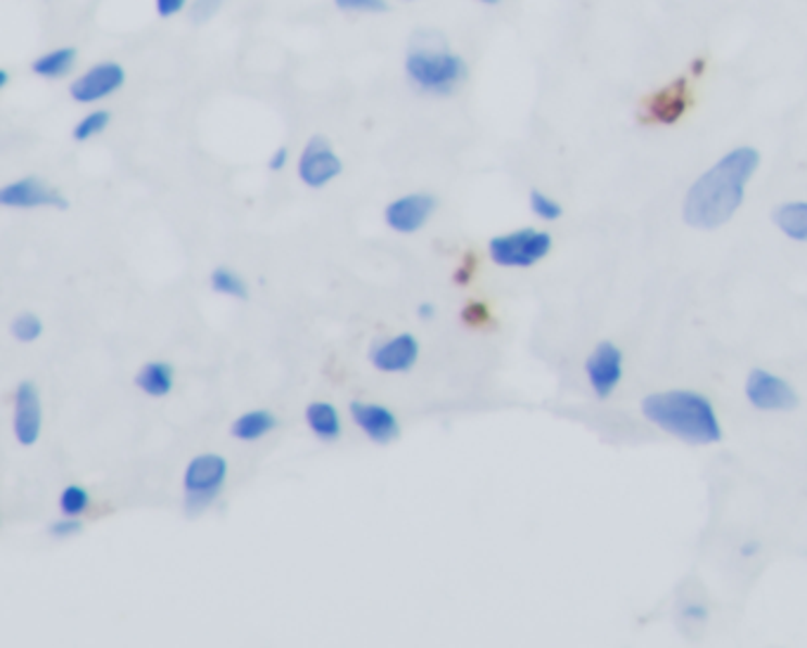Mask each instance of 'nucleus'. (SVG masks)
<instances>
[{
  "mask_svg": "<svg viewBox=\"0 0 807 648\" xmlns=\"http://www.w3.org/2000/svg\"><path fill=\"white\" fill-rule=\"evenodd\" d=\"M760 166L756 147H736L698 175L684 195L682 219L696 229H718L742 209L746 187Z\"/></svg>",
  "mask_w": 807,
  "mask_h": 648,
  "instance_id": "nucleus-1",
  "label": "nucleus"
},
{
  "mask_svg": "<svg viewBox=\"0 0 807 648\" xmlns=\"http://www.w3.org/2000/svg\"><path fill=\"white\" fill-rule=\"evenodd\" d=\"M642 414L644 420L682 443L716 445L722 440V424L716 404L698 390H656L642 400Z\"/></svg>",
  "mask_w": 807,
  "mask_h": 648,
  "instance_id": "nucleus-2",
  "label": "nucleus"
},
{
  "mask_svg": "<svg viewBox=\"0 0 807 648\" xmlns=\"http://www.w3.org/2000/svg\"><path fill=\"white\" fill-rule=\"evenodd\" d=\"M406 74L417 90L443 98L464 84L467 62L455 55L440 32L420 29L410 38Z\"/></svg>",
  "mask_w": 807,
  "mask_h": 648,
  "instance_id": "nucleus-3",
  "label": "nucleus"
},
{
  "mask_svg": "<svg viewBox=\"0 0 807 648\" xmlns=\"http://www.w3.org/2000/svg\"><path fill=\"white\" fill-rule=\"evenodd\" d=\"M231 464L219 452H199L183 471V497L185 511L190 516L211 509L223 495Z\"/></svg>",
  "mask_w": 807,
  "mask_h": 648,
  "instance_id": "nucleus-4",
  "label": "nucleus"
},
{
  "mask_svg": "<svg viewBox=\"0 0 807 648\" xmlns=\"http://www.w3.org/2000/svg\"><path fill=\"white\" fill-rule=\"evenodd\" d=\"M555 247V237L537 227H519L495 235L488 241V256L497 267H533L545 261Z\"/></svg>",
  "mask_w": 807,
  "mask_h": 648,
  "instance_id": "nucleus-5",
  "label": "nucleus"
},
{
  "mask_svg": "<svg viewBox=\"0 0 807 648\" xmlns=\"http://www.w3.org/2000/svg\"><path fill=\"white\" fill-rule=\"evenodd\" d=\"M746 400L760 412H793L800 404L798 390L791 382L762 367L748 372Z\"/></svg>",
  "mask_w": 807,
  "mask_h": 648,
  "instance_id": "nucleus-6",
  "label": "nucleus"
},
{
  "mask_svg": "<svg viewBox=\"0 0 807 648\" xmlns=\"http://www.w3.org/2000/svg\"><path fill=\"white\" fill-rule=\"evenodd\" d=\"M344 173V161L334 152L332 142L325 135H313L311 140L299 154V164H296V175L299 180L311 187V190H322L330 183H334Z\"/></svg>",
  "mask_w": 807,
  "mask_h": 648,
  "instance_id": "nucleus-7",
  "label": "nucleus"
},
{
  "mask_svg": "<svg viewBox=\"0 0 807 648\" xmlns=\"http://www.w3.org/2000/svg\"><path fill=\"white\" fill-rule=\"evenodd\" d=\"M0 207L5 209H70V199L60 190V187L46 183L36 175H26V178L12 180L0 187Z\"/></svg>",
  "mask_w": 807,
  "mask_h": 648,
  "instance_id": "nucleus-8",
  "label": "nucleus"
},
{
  "mask_svg": "<svg viewBox=\"0 0 807 648\" xmlns=\"http://www.w3.org/2000/svg\"><path fill=\"white\" fill-rule=\"evenodd\" d=\"M438 211V199L432 192H410L392 199L384 209V223L398 235H417Z\"/></svg>",
  "mask_w": 807,
  "mask_h": 648,
  "instance_id": "nucleus-9",
  "label": "nucleus"
},
{
  "mask_svg": "<svg viewBox=\"0 0 807 648\" xmlns=\"http://www.w3.org/2000/svg\"><path fill=\"white\" fill-rule=\"evenodd\" d=\"M422 346L420 339L410 332H400L394 336L374 341L370 348V364L382 374H408L420 362Z\"/></svg>",
  "mask_w": 807,
  "mask_h": 648,
  "instance_id": "nucleus-10",
  "label": "nucleus"
},
{
  "mask_svg": "<svg viewBox=\"0 0 807 648\" xmlns=\"http://www.w3.org/2000/svg\"><path fill=\"white\" fill-rule=\"evenodd\" d=\"M126 84V70L119 62H100L76 76L70 86V96L78 104H96L112 98Z\"/></svg>",
  "mask_w": 807,
  "mask_h": 648,
  "instance_id": "nucleus-11",
  "label": "nucleus"
},
{
  "mask_svg": "<svg viewBox=\"0 0 807 648\" xmlns=\"http://www.w3.org/2000/svg\"><path fill=\"white\" fill-rule=\"evenodd\" d=\"M623 370V350L613 341H599L585 360V376L592 394L601 400L611 398L613 390L621 386Z\"/></svg>",
  "mask_w": 807,
  "mask_h": 648,
  "instance_id": "nucleus-12",
  "label": "nucleus"
},
{
  "mask_svg": "<svg viewBox=\"0 0 807 648\" xmlns=\"http://www.w3.org/2000/svg\"><path fill=\"white\" fill-rule=\"evenodd\" d=\"M12 434L22 448H34L44 434V402H40L38 386L34 382H22L15 388Z\"/></svg>",
  "mask_w": 807,
  "mask_h": 648,
  "instance_id": "nucleus-13",
  "label": "nucleus"
},
{
  "mask_svg": "<svg viewBox=\"0 0 807 648\" xmlns=\"http://www.w3.org/2000/svg\"><path fill=\"white\" fill-rule=\"evenodd\" d=\"M348 414H351L353 424L374 445H392L394 440L400 438L398 414L382 402L353 400L351 404H348Z\"/></svg>",
  "mask_w": 807,
  "mask_h": 648,
  "instance_id": "nucleus-14",
  "label": "nucleus"
},
{
  "mask_svg": "<svg viewBox=\"0 0 807 648\" xmlns=\"http://www.w3.org/2000/svg\"><path fill=\"white\" fill-rule=\"evenodd\" d=\"M133 382L147 398H166L176 386V367L166 360H150L142 364Z\"/></svg>",
  "mask_w": 807,
  "mask_h": 648,
  "instance_id": "nucleus-15",
  "label": "nucleus"
},
{
  "mask_svg": "<svg viewBox=\"0 0 807 648\" xmlns=\"http://www.w3.org/2000/svg\"><path fill=\"white\" fill-rule=\"evenodd\" d=\"M306 424L311 428V434L322 440V443H334L339 440L344 434V422H342V412L336 404L327 400H315L306 408L303 412Z\"/></svg>",
  "mask_w": 807,
  "mask_h": 648,
  "instance_id": "nucleus-16",
  "label": "nucleus"
},
{
  "mask_svg": "<svg viewBox=\"0 0 807 648\" xmlns=\"http://www.w3.org/2000/svg\"><path fill=\"white\" fill-rule=\"evenodd\" d=\"M280 426L277 414L271 410H247L241 412L231 426V436L239 443H257L265 436H271L273 431Z\"/></svg>",
  "mask_w": 807,
  "mask_h": 648,
  "instance_id": "nucleus-17",
  "label": "nucleus"
},
{
  "mask_svg": "<svg viewBox=\"0 0 807 648\" xmlns=\"http://www.w3.org/2000/svg\"><path fill=\"white\" fill-rule=\"evenodd\" d=\"M687 80L680 78L675 84L668 86L666 90L658 92V96L651 100V119L661 121V124H675V121L687 110Z\"/></svg>",
  "mask_w": 807,
  "mask_h": 648,
  "instance_id": "nucleus-18",
  "label": "nucleus"
},
{
  "mask_svg": "<svg viewBox=\"0 0 807 648\" xmlns=\"http://www.w3.org/2000/svg\"><path fill=\"white\" fill-rule=\"evenodd\" d=\"M774 227L791 241H807V201H784L772 211Z\"/></svg>",
  "mask_w": 807,
  "mask_h": 648,
  "instance_id": "nucleus-19",
  "label": "nucleus"
},
{
  "mask_svg": "<svg viewBox=\"0 0 807 648\" xmlns=\"http://www.w3.org/2000/svg\"><path fill=\"white\" fill-rule=\"evenodd\" d=\"M76 58L78 55L74 48H55V50L46 52V55L36 58L32 64V72L40 78L58 80V78L72 74V70L76 66Z\"/></svg>",
  "mask_w": 807,
  "mask_h": 648,
  "instance_id": "nucleus-20",
  "label": "nucleus"
},
{
  "mask_svg": "<svg viewBox=\"0 0 807 648\" xmlns=\"http://www.w3.org/2000/svg\"><path fill=\"white\" fill-rule=\"evenodd\" d=\"M211 289L221 294V296H227V299H235V301H247L249 299V285L247 279L241 277L237 270L233 267H216L211 273Z\"/></svg>",
  "mask_w": 807,
  "mask_h": 648,
  "instance_id": "nucleus-21",
  "label": "nucleus"
},
{
  "mask_svg": "<svg viewBox=\"0 0 807 648\" xmlns=\"http://www.w3.org/2000/svg\"><path fill=\"white\" fill-rule=\"evenodd\" d=\"M90 502H92V497L88 488H84V485H78V483H72L60 493V514L80 519L90 509Z\"/></svg>",
  "mask_w": 807,
  "mask_h": 648,
  "instance_id": "nucleus-22",
  "label": "nucleus"
},
{
  "mask_svg": "<svg viewBox=\"0 0 807 648\" xmlns=\"http://www.w3.org/2000/svg\"><path fill=\"white\" fill-rule=\"evenodd\" d=\"M110 124H112V114L107 110H96V112H88L84 119L78 121L72 135L76 142H88L92 138H98V135H102L107 128H110Z\"/></svg>",
  "mask_w": 807,
  "mask_h": 648,
  "instance_id": "nucleus-23",
  "label": "nucleus"
},
{
  "mask_svg": "<svg viewBox=\"0 0 807 648\" xmlns=\"http://www.w3.org/2000/svg\"><path fill=\"white\" fill-rule=\"evenodd\" d=\"M12 336L20 344H34L44 336V320H40L36 313H20L10 324Z\"/></svg>",
  "mask_w": 807,
  "mask_h": 648,
  "instance_id": "nucleus-24",
  "label": "nucleus"
},
{
  "mask_svg": "<svg viewBox=\"0 0 807 648\" xmlns=\"http://www.w3.org/2000/svg\"><path fill=\"white\" fill-rule=\"evenodd\" d=\"M529 207H531L535 219H541L545 223H555L563 215V207L559 204V201L555 197L545 195L543 190H531Z\"/></svg>",
  "mask_w": 807,
  "mask_h": 648,
  "instance_id": "nucleus-25",
  "label": "nucleus"
},
{
  "mask_svg": "<svg viewBox=\"0 0 807 648\" xmlns=\"http://www.w3.org/2000/svg\"><path fill=\"white\" fill-rule=\"evenodd\" d=\"M80 531H84V523H80V519H76V516H62V519L52 521L48 525V533L55 539L76 537V535H80Z\"/></svg>",
  "mask_w": 807,
  "mask_h": 648,
  "instance_id": "nucleus-26",
  "label": "nucleus"
},
{
  "mask_svg": "<svg viewBox=\"0 0 807 648\" xmlns=\"http://www.w3.org/2000/svg\"><path fill=\"white\" fill-rule=\"evenodd\" d=\"M225 0H193L190 5V17L195 24H204L219 15Z\"/></svg>",
  "mask_w": 807,
  "mask_h": 648,
  "instance_id": "nucleus-27",
  "label": "nucleus"
},
{
  "mask_svg": "<svg viewBox=\"0 0 807 648\" xmlns=\"http://www.w3.org/2000/svg\"><path fill=\"white\" fill-rule=\"evenodd\" d=\"M334 5L344 12H386V0H334Z\"/></svg>",
  "mask_w": 807,
  "mask_h": 648,
  "instance_id": "nucleus-28",
  "label": "nucleus"
},
{
  "mask_svg": "<svg viewBox=\"0 0 807 648\" xmlns=\"http://www.w3.org/2000/svg\"><path fill=\"white\" fill-rule=\"evenodd\" d=\"M462 320H464L467 324H472V327H474V324L488 322V320H491L488 306H486V303H481V301H472L469 306H464V310H462Z\"/></svg>",
  "mask_w": 807,
  "mask_h": 648,
  "instance_id": "nucleus-29",
  "label": "nucleus"
},
{
  "mask_svg": "<svg viewBox=\"0 0 807 648\" xmlns=\"http://www.w3.org/2000/svg\"><path fill=\"white\" fill-rule=\"evenodd\" d=\"M154 5H157L159 17L169 20V17H176L178 12L187 8V0H154Z\"/></svg>",
  "mask_w": 807,
  "mask_h": 648,
  "instance_id": "nucleus-30",
  "label": "nucleus"
},
{
  "mask_svg": "<svg viewBox=\"0 0 807 648\" xmlns=\"http://www.w3.org/2000/svg\"><path fill=\"white\" fill-rule=\"evenodd\" d=\"M287 164H289V150H287V147H277V150L271 154V161H268V166H271V171L280 173Z\"/></svg>",
  "mask_w": 807,
  "mask_h": 648,
  "instance_id": "nucleus-31",
  "label": "nucleus"
},
{
  "mask_svg": "<svg viewBox=\"0 0 807 648\" xmlns=\"http://www.w3.org/2000/svg\"><path fill=\"white\" fill-rule=\"evenodd\" d=\"M472 275H474V265L467 261L455 270V282H457V285L464 287V285H469V282H472Z\"/></svg>",
  "mask_w": 807,
  "mask_h": 648,
  "instance_id": "nucleus-32",
  "label": "nucleus"
},
{
  "mask_svg": "<svg viewBox=\"0 0 807 648\" xmlns=\"http://www.w3.org/2000/svg\"><path fill=\"white\" fill-rule=\"evenodd\" d=\"M417 317L424 320V322L434 320L436 317V306L432 301H422L420 306H417Z\"/></svg>",
  "mask_w": 807,
  "mask_h": 648,
  "instance_id": "nucleus-33",
  "label": "nucleus"
},
{
  "mask_svg": "<svg viewBox=\"0 0 807 648\" xmlns=\"http://www.w3.org/2000/svg\"><path fill=\"white\" fill-rule=\"evenodd\" d=\"M706 615H708V611L704 609V606H702V603L687 606V611H684V618H690V620H698V623H702V620H706Z\"/></svg>",
  "mask_w": 807,
  "mask_h": 648,
  "instance_id": "nucleus-34",
  "label": "nucleus"
},
{
  "mask_svg": "<svg viewBox=\"0 0 807 648\" xmlns=\"http://www.w3.org/2000/svg\"><path fill=\"white\" fill-rule=\"evenodd\" d=\"M8 80H10V74L3 70V72H0V88H5Z\"/></svg>",
  "mask_w": 807,
  "mask_h": 648,
  "instance_id": "nucleus-35",
  "label": "nucleus"
},
{
  "mask_svg": "<svg viewBox=\"0 0 807 648\" xmlns=\"http://www.w3.org/2000/svg\"><path fill=\"white\" fill-rule=\"evenodd\" d=\"M479 3H486V5H497L500 0H479Z\"/></svg>",
  "mask_w": 807,
  "mask_h": 648,
  "instance_id": "nucleus-36",
  "label": "nucleus"
},
{
  "mask_svg": "<svg viewBox=\"0 0 807 648\" xmlns=\"http://www.w3.org/2000/svg\"><path fill=\"white\" fill-rule=\"evenodd\" d=\"M402 3H417V0H402Z\"/></svg>",
  "mask_w": 807,
  "mask_h": 648,
  "instance_id": "nucleus-37",
  "label": "nucleus"
}]
</instances>
